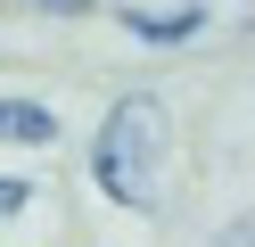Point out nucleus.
Instances as JSON below:
<instances>
[{"instance_id": "obj_1", "label": "nucleus", "mask_w": 255, "mask_h": 247, "mask_svg": "<svg viewBox=\"0 0 255 247\" xmlns=\"http://www.w3.org/2000/svg\"><path fill=\"white\" fill-rule=\"evenodd\" d=\"M173 173V115L156 91H124L91 132V190L124 214H156Z\"/></svg>"}, {"instance_id": "obj_2", "label": "nucleus", "mask_w": 255, "mask_h": 247, "mask_svg": "<svg viewBox=\"0 0 255 247\" xmlns=\"http://www.w3.org/2000/svg\"><path fill=\"white\" fill-rule=\"evenodd\" d=\"M116 25L132 33L140 49H189L206 25H214V8H206V0H165V8H140V0H132V8H116Z\"/></svg>"}, {"instance_id": "obj_3", "label": "nucleus", "mask_w": 255, "mask_h": 247, "mask_svg": "<svg viewBox=\"0 0 255 247\" xmlns=\"http://www.w3.org/2000/svg\"><path fill=\"white\" fill-rule=\"evenodd\" d=\"M58 107L50 99H25V91H0V148H50L58 140Z\"/></svg>"}, {"instance_id": "obj_4", "label": "nucleus", "mask_w": 255, "mask_h": 247, "mask_svg": "<svg viewBox=\"0 0 255 247\" xmlns=\"http://www.w3.org/2000/svg\"><path fill=\"white\" fill-rule=\"evenodd\" d=\"M33 206V173H0V223Z\"/></svg>"}, {"instance_id": "obj_5", "label": "nucleus", "mask_w": 255, "mask_h": 247, "mask_svg": "<svg viewBox=\"0 0 255 247\" xmlns=\"http://www.w3.org/2000/svg\"><path fill=\"white\" fill-rule=\"evenodd\" d=\"M25 8H41V16H91L99 0H25Z\"/></svg>"}, {"instance_id": "obj_6", "label": "nucleus", "mask_w": 255, "mask_h": 247, "mask_svg": "<svg viewBox=\"0 0 255 247\" xmlns=\"http://www.w3.org/2000/svg\"><path fill=\"white\" fill-rule=\"evenodd\" d=\"M214 247H255V214H239V223H222V239Z\"/></svg>"}]
</instances>
